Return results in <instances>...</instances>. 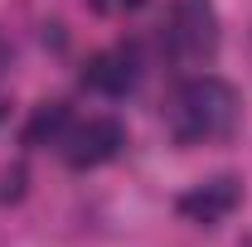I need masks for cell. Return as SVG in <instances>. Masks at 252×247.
<instances>
[{
	"instance_id": "6da1fadb",
	"label": "cell",
	"mask_w": 252,
	"mask_h": 247,
	"mask_svg": "<svg viewBox=\"0 0 252 247\" xmlns=\"http://www.w3.org/2000/svg\"><path fill=\"white\" fill-rule=\"evenodd\" d=\"M243 126V97L223 78H189L170 102V136L180 146H209V141H228Z\"/></svg>"
},
{
	"instance_id": "7a4b0ae2",
	"label": "cell",
	"mask_w": 252,
	"mask_h": 247,
	"mask_svg": "<svg viewBox=\"0 0 252 247\" xmlns=\"http://www.w3.org/2000/svg\"><path fill=\"white\" fill-rule=\"evenodd\" d=\"M219 10L214 0H175L170 5V25H165V49L170 59L199 68V63H214L219 54Z\"/></svg>"
},
{
	"instance_id": "3957f363",
	"label": "cell",
	"mask_w": 252,
	"mask_h": 247,
	"mask_svg": "<svg viewBox=\"0 0 252 247\" xmlns=\"http://www.w3.org/2000/svg\"><path fill=\"white\" fill-rule=\"evenodd\" d=\"M126 146V131L117 117H93V122L73 126L68 131V141H63V160H68V170H97V165H107V160H117Z\"/></svg>"
},
{
	"instance_id": "277c9868",
	"label": "cell",
	"mask_w": 252,
	"mask_h": 247,
	"mask_svg": "<svg viewBox=\"0 0 252 247\" xmlns=\"http://www.w3.org/2000/svg\"><path fill=\"white\" fill-rule=\"evenodd\" d=\"M136 78H141V54H136V44H117V49H102L88 59L83 68V88H93L102 97H126L136 88Z\"/></svg>"
},
{
	"instance_id": "5b68a950",
	"label": "cell",
	"mask_w": 252,
	"mask_h": 247,
	"mask_svg": "<svg viewBox=\"0 0 252 247\" xmlns=\"http://www.w3.org/2000/svg\"><path fill=\"white\" fill-rule=\"evenodd\" d=\"M243 204V185H238V175H214V180H204V185H194L180 194V214L189 223H223V218L233 214Z\"/></svg>"
},
{
	"instance_id": "8992f818",
	"label": "cell",
	"mask_w": 252,
	"mask_h": 247,
	"mask_svg": "<svg viewBox=\"0 0 252 247\" xmlns=\"http://www.w3.org/2000/svg\"><path fill=\"white\" fill-rule=\"evenodd\" d=\"M68 131H73V112H68V102H39L30 112V122H25V146H63L68 141Z\"/></svg>"
},
{
	"instance_id": "52a82bcc",
	"label": "cell",
	"mask_w": 252,
	"mask_h": 247,
	"mask_svg": "<svg viewBox=\"0 0 252 247\" xmlns=\"http://www.w3.org/2000/svg\"><path fill=\"white\" fill-rule=\"evenodd\" d=\"M25 180H30V170L15 160V165H5L0 170V204H20L25 199Z\"/></svg>"
},
{
	"instance_id": "ba28073f",
	"label": "cell",
	"mask_w": 252,
	"mask_h": 247,
	"mask_svg": "<svg viewBox=\"0 0 252 247\" xmlns=\"http://www.w3.org/2000/svg\"><path fill=\"white\" fill-rule=\"evenodd\" d=\"M146 0H97V10H107V15H126V10H141Z\"/></svg>"
},
{
	"instance_id": "9c48e42d",
	"label": "cell",
	"mask_w": 252,
	"mask_h": 247,
	"mask_svg": "<svg viewBox=\"0 0 252 247\" xmlns=\"http://www.w3.org/2000/svg\"><path fill=\"white\" fill-rule=\"evenodd\" d=\"M0 117H5V97H0Z\"/></svg>"
}]
</instances>
